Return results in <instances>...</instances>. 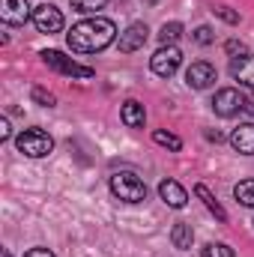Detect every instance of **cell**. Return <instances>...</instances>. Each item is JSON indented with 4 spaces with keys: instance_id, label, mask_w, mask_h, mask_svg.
Here are the masks:
<instances>
[{
    "instance_id": "cell-1",
    "label": "cell",
    "mask_w": 254,
    "mask_h": 257,
    "mask_svg": "<svg viewBox=\"0 0 254 257\" xmlns=\"http://www.w3.org/2000/svg\"><path fill=\"white\" fill-rule=\"evenodd\" d=\"M114 36H117L114 21H111V18H102V15H93V18L78 21V24L69 30L66 42H69V48L78 51V54H96V51L108 48V45L114 42Z\"/></svg>"
},
{
    "instance_id": "cell-2",
    "label": "cell",
    "mask_w": 254,
    "mask_h": 257,
    "mask_svg": "<svg viewBox=\"0 0 254 257\" xmlns=\"http://www.w3.org/2000/svg\"><path fill=\"white\" fill-rule=\"evenodd\" d=\"M15 147H18V153H24V156H30V159H45V156H51L54 141H51V135L42 132V128H24V132L15 138Z\"/></svg>"
},
{
    "instance_id": "cell-3",
    "label": "cell",
    "mask_w": 254,
    "mask_h": 257,
    "mask_svg": "<svg viewBox=\"0 0 254 257\" xmlns=\"http://www.w3.org/2000/svg\"><path fill=\"white\" fill-rule=\"evenodd\" d=\"M111 192L117 194L123 203H141L147 200V186L141 177H135L132 171H120L111 177Z\"/></svg>"
},
{
    "instance_id": "cell-4",
    "label": "cell",
    "mask_w": 254,
    "mask_h": 257,
    "mask_svg": "<svg viewBox=\"0 0 254 257\" xmlns=\"http://www.w3.org/2000/svg\"><path fill=\"white\" fill-rule=\"evenodd\" d=\"M42 63L48 69H54V72H60V75H69V78H93L96 75L90 66H81L78 60L66 57L60 51H42Z\"/></svg>"
},
{
    "instance_id": "cell-5",
    "label": "cell",
    "mask_w": 254,
    "mask_h": 257,
    "mask_svg": "<svg viewBox=\"0 0 254 257\" xmlns=\"http://www.w3.org/2000/svg\"><path fill=\"white\" fill-rule=\"evenodd\" d=\"M183 63V54H180V48L177 45H162L153 57H150V69L159 75V78H171L177 69Z\"/></svg>"
},
{
    "instance_id": "cell-6",
    "label": "cell",
    "mask_w": 254,
    "mask_h": 257,
    "mask_svg": "<svg viewBox=\"0 0 254 257\" xmlns=\"http://www.w3.org/2000/svg\"><path fill=\"white\" fill-rule=\"evenodd\" d=\"M245 96L239 93V90H233V87H224V90H218L215 93V99H212V111L218 114V117H236L239 111H245Z\"/></svg>"
},
{
    "instance_id": "cell-7",
    "label": "cell",
    "mask_w": 254,
    "mask_h": 257,
    "mask_svg": "<svg viewBox=\"0 0 254 257\" xmlns=\"http://www.w3.org/2000/svg\"><path fill=\"white\" fill-rule=\"evenodd\" d=\"M33 24L39 33H60L63 30V12L51 3H42L33 9Z\"/></svg>"
},
{
    "instance_id": "cell-8",
    "label": "cell",
    "mask_w": 254,
    "mask_h": 257,
    "mask_svg": "<svg viewBox=\"0 0 254 257\" xmlns=\"http://www.w3.org/2000/svg\"><path fill=\"white\" fill-rule=\"evenodd\" d=\"M147 36H150V30H147V24L144 21H135V24H129L126 30L120 33V51L123 54H132V51H138V48H144L147 45Z\"/></svg>"
},
{
    "instance_id": "cell-9",
    "label": "cell",
    "mask_w": 254,
    "mask_h": 257,
    "mask_svg": "<svg viewBox=\"0 0 254 257\" xmlns=\"http://www.w3.org/2000/svg\"><path fill=\"white\" fill-rule=\"evenodd\" d=\"M212 81H215V66L206 63V60H197L186 69V84L191 90H206Z\"/></svg>"
},
{
    "instance_id": "cell-10",
    "label": "cell",
    "mask_w": 254,
    "mask_h": 257,
    "mask_svg": "<svg viewBox=\"0 0 254 257\" xmlns=\"http://www.w3.org/2000/svg\"><path fill=\"white\" fill-rule=\"evenodd\" d=\"M0 18L6 24H24L27 18H33V12L27 0H0Z\"/></svg>"
},
{
    "instance_id": "cell-11",
    "label": "cell",
    "mask_w": 254,
    "mask_h": 257,
    "mask_svg": "<svg viewBox=\"0 0 254 257\" xmlns=\"http://www.w3.org/2000/svg\"><path fill=\"white\" fill-rule=\"evenodd\" d=\"M159 194H162V200H165L168 206H174V209H183V206L189 203V194H186V189H183L177 180H162V183H159Z\"/></svg>"
},
{
    "instance_id": "cell-12",
    "label": "cell",
    "mask_w": 254,
    "mask_h": 257,
    "mask_svg": "<svg viewBox=\"0 0 254 257\" xmlns=\"http://www.w3.org/2000/svg\"><path fill=\"white\" fill-rule=\"evenodd\" d=\"M230 147L242 156H254V123H242L239 128H233Z\"/></svg>"
},
{
    "instance_id": "cell-13",
    "label": "cell",
    "mask_w": 254,
    "mask_h": 257,
    "mask_svg": "<svg viewBox=\"0 0 254 257\" xmlns=\"http://www.w3.org/2000/svg\"><path fill=\"white\" fill-rule=\"evenodd\" d=\"M230 75L242 84V87H248V90H254V57H233L230 60Z\"/></svg>"
},
{
    "instance_id": "cell-14",
    "label": "cell",
    "mask_w": 254,
    "mask_h": 257,
    "mask_svg": "<svg viewBox=\"0 0 254 257\" xmlns=\"http://www.w3.org/2000/svg\"><path fill=\"white\" fill-rule=\"evenodd\" d=\"M120 117H123V123H126L129 128H144V123H147V111H144V105H141V102H135V99L123 102Z\"/></svg>"
},
{
    "instance_id": "cell-15",
    "label": "cell",
    "mask_w": 254,
    "mask_h": 257,
    "mask_svg": "<svg viewBox=\"0 0 254 257\" xmlns=\"http://www.w3.org/2000/svg\"><path fill=\"white\" fill-rule=\"evenodd\" d=\"M171 242H174V248H191V242H194V230H191V224L186 221H177L174 227H171Z\"/></svg>"
},
{
    "instance_id": "cell-16",
    "label": "cell",
    "mask_w": 254,
    "mask_h": 257,
    "mask_svg": "<svg viewBox=\"0 0 254 257\" xmlns=\"http://www.w3.org/2000/svg\"><path fill=\"white\" fill-rule=\"evenodd\" d=\"M194 194H197V197L203 200V206H206V209H209V212H212V215H215V218L221 221V224L227 221V212H224V206H221V203H218V200L212 197V192H209L206 186H194Z\"/></svg>"
},
{
    "instance_id": "cell-17",
    "label": "cell",
    "mask_w": 254,
    "mask_h": 257,
    "mask_svg": "<svg viewBox=\"0 0 254 257\" xmlns=\"http://www.w3.org/2000/svg\"><path fill=\"white\" fill-rule=\"evenodd\" d=\"M180 36H183V24H180V21L162 24V30H159V39H162V45H174Z\"/></svg>"
},
{
    "instance_id": "cell-18",
    "label": "cell",
    "mask_w": 254,
    "mask_h": 257,
    "mask_svg": "<svg viewBox=\"0 0 254 257\" xmlns=\"http://www.w3.org/2000/svg\"><path fill=\"white\" fill-rule=\"evenodd\" d=\"M153 141H156V144H162V147H168V150H174V153H180V150H183V141H180L177 135L165 132V128H156V132H153Z\"/></svg>"
},
{
    "instance_id": "cell-19",
    "label": "cell",
    "mask_w": 254,
    "mask_h": 257,
    "mask_svg": "<svg viewBox=\"0 0 254 257\" xmlns=\"http://www.w3.org/2000/svg\"><path fill=\"white\" fill-rule=\"evenodd\" d=\"M233 197L242 203V206H254V180H245L233 189Z\"/></svg>"
},
{
    "instance_id": "cell-20",
    "label": "cell",
    "mask_w": 254,
    "mask_h": 257,
    "mask_svg": "<svg viewBox=\"0 0 254 257\" xmlns=\"http://www.w3.org/2000/svg\"><path fill=\"white\" fill-rule=\"evenodd\" d=\"M200 257H233V248L224 242H206L200 248Z\"/></svg>"
},
{
    "instance_id": "cell-21",
    "label": "cell",
    "mask_w": 254,
    "mask_h": 257,
    "mask_svg": "<svg viewBox=\"0 0 254 257\" xmlns=\"http://www.w3.org/2000/svg\"><path fill=\"white\" fill-rule=\"evenodd\" d=\"M30 99H33L36 105H42V108H54V105H57L54 93H48V90H42V87H33V90H30Z\"/></svg>"
},
{
    "instance_id": "cell-22",
    "label": "cell",
    "mask_w": 254,
    "mask_h": 257,
    "mask_svg": "<svg viewBox=\"0 0 254 257\" xmlns=\"http://www.w3.org/2000/svg\"><path fill=\"white\" fill-rule=\"evenodd\" d=\"M105 3H108V0H72V9H75V12H84V15H90V12H99V9H105Z\"/></svg>"
},
{
    "instance_id": "cell-23",
    "label": "cell",
    "mask_w": 254,
    "mask_h": 257,
    "mask_svg": "<svg viewBox=\"0 0 254 257\" xmlns=\"http://www.w3.org/2000/svg\"><path fill=\"white\" fill-rule=\"evenodd\" d=\"M191 39H194L197 45H212V42H215V36H212V27H206V24H200V27L191 33Z\"/></svg>"
},
{
    "instance_id": "cell-24",
    "label": "cell",
    "mask_w": 254,
    "mask_h": 257,
    "mask_svg": "<svg viewBox=\"0 0 254 257\" xmlns=\"http://www.w3.org/2000/svg\"><path fill=\"white\" fill-rule=\"evenodd\" d=\"M212 12H215V15H218L221 21H227V24H239V15H236V12H233L230 6H215Z\"/></svg>"
},
{
    "instance_id": "cell-25",
    "label": "cell",
    "mask_w": 254,
    "mask_h": 257,
    "mask_svg": "<svg viewBox=\"0 0 254 257\" xmlns=\"http://www.w3.org/2000/svg\"><path fill=\"white\" fill-rule=\"evenodd\" d=\"M224 51H227L230 57H245V54H248V48H245L242 42H236V39H230V42L224 45Z\"/></svg>"
},
{
    "instance_id": "cell-26",
    "label": "cell",
    "mask_w": 254,
    "mask_h": 257,
    "mask_svg": "<svg viewBox=\"0 0 254 257\" xmlns=\"http://www.w3.org/2000/svg\"><path fill=\"white\" fill-rule=\"evenodd\" d=\"M24 257H54V254H51L48 248H30V251H27Z\"/></svg>"
},
{
    "instance_id": "cell-27",
    "label": "cell",
    "mask_w": 254,
    "mask_h": 257,
    "mask_svg": "<svg viewBox=\"0 0 254 257\" xmlns=\"http://www.w3.org/2000/svg\"><path fill=\"white\" fill-rule=\"evenodd\" d=\"M0 141H9V120H0Z\"/></svg>"
},
{
    "instance_id": "cell-28",
    "label": "cell",
    "mask_w": 254,
    "mask_h": 257,
    "mask_svg": "<svg viewBox=\"0 0 254 257\" xmlns=\"http://www.w3.org/2000/svg\"><path fill=\"white\" fill-rule=\"evenodd\" d=\"M206 141H215V144H218V141H224V138H221V132H206Z\"/></svg>"
},
{
    "instance_id": "cell-29",
    "label": "cell",
    "mask_w": 254,
    "mask_h": 257,
    "mask_svg": "<svg viewBox=\"0 0 254 257\" xmlns=\"http://www.w3.org/2000/svg\"><path fill=\"white\" fill-rule=\"evenodd\" d=\"M245 111H248V114H254V99L248 102V105H245Z\"/></svg>"
},
{
    "instance_id": "cell-30",
    "label": "cell",
    "mask_w": 254,
    "mask_h": 257,
    "mask_svg": "<svg viewBox=\"0 0 254 257\" xmlns=\"http://www.w3.org/2000/svg\"><path fill=\"white\" fill-rule=\"evenodd\" d=\"M0 257H12V254H9V251H6V248H3V254H0Z\"/></svg>"
}]
</instances>
